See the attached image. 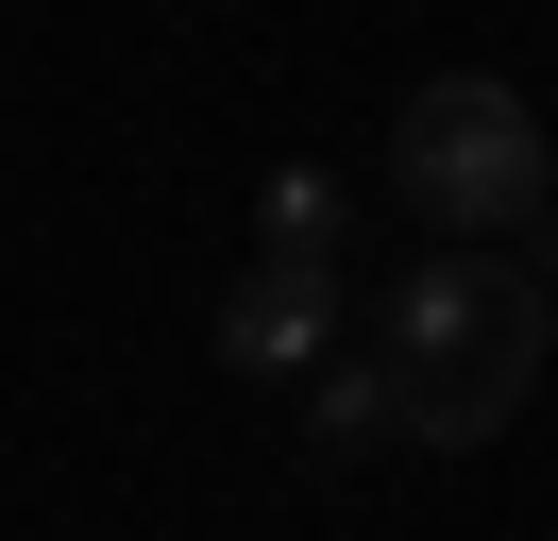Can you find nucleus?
Returning a JSON list of instances; mask_svg holds the SVG:
<instances>
[{
  "label": "nucleus",
  "instance_id": "f257e3e1",
  "mask_svg": "<svg viewBox=\"0 0 558 541\" xmlns=\"http://www.w3.org/2000/svg\"><path fill=\"white\" fill-rule=\"evenodd\" d=\"M542 338H558L542 270H508V254H423L407 288H389V356H373V372H389V406H407V440L474 457V440L524 423Z\"/></svg>",
  "mask_w": 558,
  "mask_h": 541
},
{
  "label": "nucleus",
  "instance_id": "f03ea898",
  "mask_svg": "<svg viewBox=\"0 0 558 541\" xmlns=\"http://www.w3.org/2000/svg\"><path fill=\"white\" fill-rule=\"evenodd\" d=\"M389 187H407L440 237H542V220H558V153H542V119H524V85H490V68L407 85V119H389Z\"/></svg>",
  "mask_w": 558,
  "mask_h": 541
},
{
  "label": "nucleus",
  "instance_id": "7ed1b4c3",
  "mask_svg": "<svg viewBox=\"0 0 558 541\" xmlns=\"http://www.w3.org/2000/svg\"><path fill=\"white\" fill-rule=\"evenodd\" d=\"M322 338H339V270L254 254L238 288H220V372H322Z\"/></svg>",
  "mask_w": 558,
  "mask_h": 541
},
{
  "label": "nucleus",
  "instance_id": "20e7f679",
  "mask_svg": "<svg viewBox=\"0 0 558 541\" xmlns=\"http://www.w3.org/2000/svg\"><path fill=\"white\" fill-rule=\"evenodd\" d=\"M254 254L339 270V187H322V169H271V187H254Z\"/></svg>",
  "mask_w": 558,
  "mask_h": 541
},
{
  "label": "nucleus",
  "instance_id": "39448f33",
  "mask_svg": "<svg viewBox=\"0 0 558 541\" xmlns=\"http://www.w3.org/2000/svg\"><path fill=\"white\" fill-rule=\"evenodd\" d=\"M322 457H355V440H407V406H389V372H322Z\"/></svg>",
  "mask_w": 558,
  "mask_h": 541
}]
</instances>
